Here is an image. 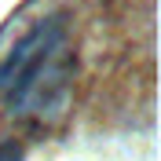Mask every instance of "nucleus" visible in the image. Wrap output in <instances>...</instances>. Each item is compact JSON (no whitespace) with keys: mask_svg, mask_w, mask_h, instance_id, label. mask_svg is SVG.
I'll return each mask as SVG.
<instances>
[{"mask_svg":"<svg viewBox=\"0 0 161 161\" xmlns=\"http://www.w3.org/2000/svg\"><path fill=\"white\" fill-rule=\"evenodd\" d=\"M73 37L62 15H44L0 59V106L22 121H55L73 95Z\"/></svg>","mask_w":161,"mask_h":161,"instance_id":"f257e3e1","label":"nucleus"},{"mask_svg":"<svg viewBox=\"0 0 161 161\" xmlns=\"http://www.w3.org/2000/svg\"><path fill=\"white\" fill-rule=\"evenodd\" d=\"M0 161H22V147L19 143H0Z\"/></svg>","mask_w":161,"mask_h":161,"instance_id":"f03ea898","label":"nucleus"}]
</instances>
